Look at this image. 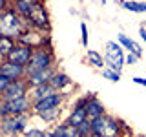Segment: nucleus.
I'll return each mask as SVG.
<instances>
[{
	"instance_id": "1",
	"label": "nucleus",
	"mask_w": 146,
	"mask_h": 137,
	"mask_svg": "<svg viewBox=\"0 0 146 137\" xmlns=\"http://www.w3.org/2000/svg\"><path fill=\"white\" fill-rule=\"evenodd\" d=\"M26 20L27 18H22L13 7H7L6 11H2V17H0V31H2V35L13 37L18 40L31 26L26 24Z\"/></svg>"
},
{
	"instance_id": "2",
	"label": "nucleus",
	"mask_w": 146,
	"mask_h": 137,
	"mask_svg": "<svg viewBox=\"0 0 146 137\" xmlns=\"http://www.w3.org/2000/svg\"><path fill=\"white\" fill-rule=\"evenodd\" d=\"M53 64V53L51 49L46 46V48H36L33 51V57H31L29 64L26 66V77L31 75L35 71H42V70H48L51 68Z\"/></svg>"
},
{
	"instance_id": "3",
	"label": "nucleus",
	"mask_w": 146,
	"mask_h": 137,
	"mask_svg": "<svg viewBox=\"0 0 146 137\" xmlns=\"http://www.w3.org/2000/svg\"><path fill=\"white\" fill-rule=\"evenodd\" d=\"M29 108H33V99L27 95V97L17 99V100H2L0 104V115L2 119L11 117V115H22V113H27Z\"/></svg>"
},
{
	"instance_id": "4",
	"label": "nucleus",
	"mask_w": 146,
	"mask_h": 137,
	"mask_svg": "<svg viewBox=\"0 0 146 137\" xmlns=\"http://www.w3.org/2000/svg\"><path fill=\"white\" fill-rule=\"evenodd\" d=\"M106 66L108 70H113V71H121L122 64L126 62L124 55H122V46L119 42H113V40H110L106 42Z\"/></svg>"
},
{
	"instance_id": "5",
	"label": "nucleus",
	"mask_w": 146,
	"mask_h": 137,
	"mask_svg": "<svg viewBox=\"0 0 146 137\" xmlns=\"http://www.w3.org/2000/svg\"><path fill=\"white\" fill-rule=\"evenodd\" d=\"M26 124H27V113L11 115V117L2 119V130H4V134H7V135H17V134H20V132H24Z\"/></svg>"
},
{
	"instance_id": "6",
	"label": "nucleus",
	"mask_w": 146,
	"mask_h": 137,
	"mask_svg": "<svg viewBox=\"0 0 146 137\" xmlns=\"http://www.w3.org/2000/svg\"><path fill=\"white\" fill-rule=\"evenodd\" d=\"M29 82L26 79L22 80H15L11 82V86L2 91V100H17V99H22V97H27V91H29Z\"/></svg>"
},
{
	"instance_id": "7",
	"label": "nucleus",
	"mask_w": 146,
	"mask_h": 137,
	"mask_svg": "<svg viewBox=\"0 0 146 137\" xmlns=\"http://www.w3.org/2000/svg\"><path fill=\"white\" fill-rule=\"evenodd\" d=\"M33 51H35V49L31 48V46H26V44L18 42L15 46V49L7 55V61L17 62V64H20V66H27L29 61H31V57H33ZM4 61H6V59H4Z\"/></svg>"
},
{
	"instance_id": "8",
	"label": "nucleus",
	"mask_w": 146,
	"mask_h": 137,
	"mask_svg": "<svg viewBox=\"0 0 146 137\" xmlns=\"http://www.w3.org/2000/svg\"><path fill=\"white\" fill-rule=\"evenodd\" d=\"M0 75H6L11 80H22L26 79V66H20V64L11 62L6 59L0 64Z\"/></svg>"
},
{
	"instance_id": "9",
	"label": "nucleus",
	"mask_w": 146,
	"mask_h": 137,
	"mask_svg": "<svg viewBox=\"0 0 146 137\" xmlns=\"http://www.w3.org/2000/svg\"><path fill=\"white\" fill-rule=\"evenodd\" d=\"M29 24L33 26L35 29H40V31H44V29H48V27H49V17H48V13H46V9H44V6L40 2L35 6L33 13H31Z\"/></svg>"
},
{
	"instance_id": "10",
	"label": "nucleus",
	"mask_w": 146,
	"mask_h": 137,
	"mask_svg": "<svg viewBox=\"0 0 146 137\" xmlns=\"http://www.w3.org/2000/svg\"><path fill=\"white\" fill-rule=\"evenodd\" d=\"M62 102V93L57 91V93L49 95V97H44L42 100H36L33 102V112L35 113H42V112H48V110H53V108H58Z\"/></svg>"
},
{
	"instance_id": "11",
	"label": "nucleus",
	"mask_w": 146,
	"mask_h": 137,
	"mask_svg": "<svg viewBox=\"0 0 146 137\" xmlns=\"http://www.w3.org/2000/svg\"><path fill=\"white\" fill-rule=\"evenodd\" d=\"M55 75L53 68H48V70H42V71H35L31 73V75L26 77V80L29 82L31 88H36V86H42V84H49Z\"/></svg>"
},
{
	"instance_id": "12",
	"label": "nucleus",
	"mask_w": 146,
	"mask_h": 137,
	"mask_svg": "<svg viewBox=\"0 0 146 137\" xmlns=\"http://www.w3.org/2000/svg\"><path fill=\"white\" fill-rule=\"evenodd\" d=\"M36 4L38 2H35V0H13V9H15L22 18H29Z\"/></svg>"
},
{
	"instance_id": "13",
	"label": "nucleus",
	"mask_w": 146,
	"mask_h": 137,
	"mask_svg": "<svg viewBox=\"0 0 146 137\" xmlns=\"http://www.w3.org/2000/svg\"><path fill=\"white\" fill-rule=\"evenodd\" d=\"M84 121H88V110H86L84 106H75V108H73V112H71V115L68 117L66 124L79 128Z\"/></svg>"
},
{
	"instance_id": "14",
	"label": "nucleus",
	"mask_w": 146,
	"mask_h": 137,
	"mask_svg": "<svg viewBox=\"0 0 146 137\" xmlns=\"http://www.w3.org/2000/svg\"><path fill=\"white\" fill-rule=\"evenodd\" d=\"M86 110H88V119H99V117H102V115H106V110H104V104L100 102V100L95 97H91L90 99V102H88V106H86Z\"/></svg>"
},
{
	"instance_id": "15",
	"label": "nucleus",
	"mask_w": 146,
	"mask_h": 137,
	"mask_svg": "<svg viewBox=\"0 0 146 137\" xmlns=\"http://www.w3.org/2000/svg\"><path fill=\"white\" fill-rule=\"evenodd\" d=\"M100 137H121V122L115 117L106 115V124H104V130Z\"/></svg>"
},
{
	"instance_id": "16",
	"label": "nucleus",
	"mask_w": 146,
	"mask_h": 137,
	"mask_svg": "<svg viewBox=\"0 0 146 137\" xmlns=\"http://www.w3.org/2000/svg\"><path fill=\"white\" fill-rule=\"evenodd\" d=\"M117 42L122 46V48H126L130 53H133V55H137V57H143V48H141L139 44L135 42V40H131V39H128L126 35H122V33H119L117 35Z\"/></svg>"
},
{
	"instance_id": "17",
	"label": "nucleus",
	"mask_w": 146,
	"mask_h": 137,
	"mask_svg": "<svg viewBox=\"0 0 146 137\" xmlns=\"http://www.w3.org/2000/svg\"><path fill=\"white\" fill-rule=\"evenodd\" d=\"M53 93H57V90H55L51 84H42V86H36V88H31L29 97L33 99V102H36V100H42L44 97H49V95H53Z\"/></svg>"
},
{
	"instance_id": "18",
	"label": "nucleus",
	"mask_w": 146,
	"mask_h": 137,
	"mask_svg": "<svg viewBox=\"0 0 146 137\" xmlns=\"http://www.w3.org/2000/svg\"><path fill=\"white\" fill-rule=\"evenodd\" d=\"M17 44H18L17 39L7 37V35H0V55H2V59H7V55L15 49Z\"/></svg>"
},
{
	"instance_id": "19",
	"label": "nucleus",
	"mask_w": 146,
	"mask_h": 137,
	"mask_svg": "<svg viewBox=\"0 0 146 137\" xmlns=\"http://www.w3.org/2000/svg\"><path fill=\"white\" fill-rule=\"evenodd\" d=\"M49 84L53 86L57 91H62L66 86H70L71 84V79L66 75V73H60V71H55V75H53V79H51V82Z\"/></svg>"
},
{
	"instance_id": "20",
	"label": "nucleus",
	"mask_w": 146,
	"mask_h": 137,
	"mask_svg": "<svg viewBox=\"0 0 146 137\" xmlns=\"http://www.w3.org/2000/svg\"><path fill=\"white\" fill-rule=\"evenodd\" d=\"M86 61H88V64H91V66H95V68H100V70L106 66V61L102 59V55L97 53V51H93V49H88V53H86Z\"/></svg>"
},
{
	"instance_id": "21",
	"label": "nucleus",
	"mask_w": 146,
	"mask_h": 137,
	"mask_svg": "<svg viewBox=\"0 0 146 137\" xmlns=\"http://www.w3.org/2000/svg\"><path fill=\"white\" fill-rule=\"evenodd\" d=\"M124 9L133 13H146V2H133V0H128V2H122Z\"/></svg>"
},
{
	"instance_id": "22",
	"label": "nucleus",
	"mask_w": 146,
	"mask_h": 137,
	"mask_svg": "<svg viewBox=\"0 0 146 137\" xmlns=\"http://www.w3.org/2000/svg\"><path fill=\"white\" fill-rule=\"evenodd\" d=\"M40 117L44 119V121H55L58 115H60V108H53V110H48V112H42L38 113Z\"/></svg>"
},
{
	"instance_id": "23",
	"label": "nucleus",
	"mask_w": 146,
	"mask_h": 137,
	"mask_svg": "<svg viewBox=\"0 0 146 137\" xmlns=\"http://www.w3.org/2000/svg\"><path fill=\"white\" fill-rule=\"evenodd\" d=\"M62 132H64V137H80L79 128L70 126V124H62Z\"/></svg>"
},
{
	"instance_id": "24",
	"label": "nucleus",
	"mask_w": 146,
	"mask_h": 137,
	"mask_svg": "<svg viewBox=\"0 0 146 137\" xmlns=\"http://www.w3.org/2000/svg\"><path fill=\"white\" fill-rule=\"evenodd\" d=\"M102 77H106L111 82H119L121 80V71H113V70H102Z\"/></svg>"
},
{
	"instance_id": "25",
	"label": "nucleus",
	"mask_w": 146,
	"mask_h": 137,
	"mask_svg": "<svg viewBox=\"0 0 146 137\" xmlns=\"http://www.w3.org/2000/svg\"><path fill=\"white\" fill-rule=\"evenodd\" d=\"M11 82H15V80H11L6 75H0V93H2V91H6L9 86H11Z\"/></svg>"
},
{
	"instance_id": "26",
	"label": "nucleus",
	"mask_w": 146,
	"mask_h": 137,
	"mask_svg": "<svg viewBox=\"0 0 146 137\" xmlns=\"http://www.w3.org/2000/svg\"><path fill=\"white\" fill-rule=\"evenodd\" d=\"M80 39H82V46H88V27L82 22L80 24Z\"/></svg>"
},
{
	"instance_id": "27",
	"label": "nucleus",
	"mask_w": 146,
	"mask_h": 137,
	"mask_svg": "<svg viewBox=\"0 0 146 137\" xmlns=\"http://www.w3.org/2000/svg\"><path fill=\"white\" fill-rule=\"evenodd\" d=\"M46 135V132L42 130H29V132H26V137H44Z\"/></svg>"
},
{
	"instance_id": "28",
	"label": "nucleus",
	"mask_w": 146,
	"mask_h": 137,
	"mask_svg": "<svg viewBox=\"0 0 146 137\" xmlns=\"http://www.w3.org/2000/svg\"><path fill=\"white\" fill-rule=\"evenodd\" d=\"M137 61H139V57L133 53H128L126 55V64H137Z\"/></svg>"
},
{
	"instance_id": "29",
	"label": "nucleus",
	"mask_w": 146,
	"mask_h": 137,
	"mask_svg": "<svg viewBox=\"0 0 146 137\" xmlns=\"http://www.w3.org/2000/svg\"><path fill=\"white\" fill-rule=\"evenodd\" d=\"M53 137H64V132H62V124L55 128V132H53Z\"/></svg>"
},
{
	"instance_id": "30",
	"label": "nucleus",
	"mask_w": 146,
	"mask_h": 137,
	"mask_svg": "<svg viewBox=\"0 0 146 137\" xmlns=\"http://www.w3.org/2000/svg\"><path fill=\"white\" fill-rule=\"evenodd\" d=\"M139 35H141V39H143L144 42H146V27H144V26H141V27H139Z\"/></svg>"
},
{
	"instance_id": "31",
	"label": "nucleus",
	"mask_w": 146,
	"mask_h": 137,
	"mask_svg": "<svg viewBox=\"0 0 146 137\" xmlns=\"http://www.w3.org/2000/svg\"><path fill=\"white\" fill-rule=\"evenodd\" d=\"M133 82L135 84H141V86H146V79H141V77H135Z\"/></svg>"
},
{
	"instance_id": "32",
	"label": "nucleus",
	"mask_w": 146,
	"mask_h": 137,
	"mask_svg": "<svg viewBox=\"0 0 146 137\" xmlns=\"http://www.w3.org/2000/svg\"><path fill=\"white\" fill-rule=\"evenodd\" d=\"M44 137H53V132H51V134H49V132H46V135Z\"/></svg>"
},
{
	"instance_id": "33",
	"label": "nucleus",
	"mask_w": 146,
	"mask_h": 137,
	"mask_svg": "<svg viewBox=\"0 0 146 137\" xmlns=\"http://www.w3.org/2000/svg\"><path fill=\"white\" fill-rule=\"evenodd\" d=\"M86 137H97V135H95V134H90V135H86Z\"/></svg>"
},
{
	"instance_id": "34",
	"label": "nucleus",
	"mask_w": 146,
	"mask_h": 137,
	"mask_svg": "<svg viewBox=\"0 0 146 137\" xmlns=\"http://www.w3.org/2000/svg\"><path fill=\"white\" fill-rule=\"evenodd\" d=\"M144 27H146V20H144Z\"/></svg>"
},
{
	"instance_id": "35",
	"label": "nucleus",
	"mask_w": 146,
	"mask_h": 137,
	"mask_svg": "<svg viewBox=\"0 0 146 137\" xmlns=\"http://www.w3.org/2000/svg\"><path fill=\"white\" fill-rule=\"evenodd\" d=\"M35 2H40V0H35Z\"/></svg>"
}]
</instances>
